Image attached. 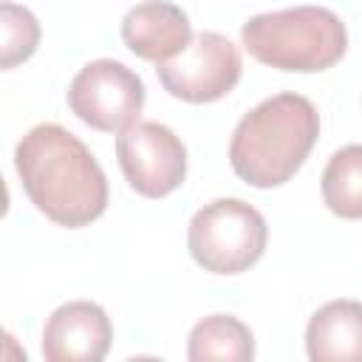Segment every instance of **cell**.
Masks as SVG:
<instances>
[{"instance_id":"1","label":"cell","mask_w":362,"mask_h":362,"mask_svg":"<svg viewBox=\"0 0 362 362\" xmlns=\"http://www.w3.org/2000/svg\"><path fill=\"white\" fill-rule=\"evenodd\" d=\"M14 167L28 201L57 226L82 229L107 209L105 170L62 124H34L14 147Z\"/></svg>"},{"instance_id":"2","label":"cell","mask_w":362,"mask_h":362,"mask_svg":"<svg viewBox=\"0 0 362 362\" xmlns=\"http://www.w3.org/2000/svg\"><path fill=\"white\" fill-rule=\"evenodd\" d=\"M317 136L320 113L314 102L294 90H283L255 105L235 124L229 164L249 187H283L305 164Z\"/></svg>"},{"instance_id":"3","label":"cell","mask_w":362,"mask_h":362,"mask_svg":"<svg viewBox=\"0 0 362 362\" xmlns=\"http://www.w3.org/2000/svg\"><path fill=\"white\" fill-rule=\"evenodd\" d=\"M243 48L263 65L291 74H314L337 65L348 51V28L331 8L294 6L263 11L243 23Z\"/></svg>"},{"instance_id":"4","label":"cell","mask_w":362,"mask_h":362,"mask_svg":"<svg viewBox=\"0 0 362 362\" xmlns=\"http://www.w3.org/2000/svg\"><path fill=\"white\" fill-rule=\"evenodd\" d=\"M266 243V218L243 198H215L204 204L187 229L192 260L212 274H240L252 269L263 257Z\"/></svg>"},{"instance_id":"5","label":"cell","mask_w":362,"mask_h":362,"mask_svg":"<svg viewBox=\"0 0 362 362\" xmlns=\"http://www.w3.org/2000/svg\"><path fill=\"white\" fill-rule=\"evenodd\" d=\"M164 90L189 105H209L223 99L243 74L238 45L218 31H198L170 59L156 65Z\"/></svg>"},{"instance_id":"6","label":"cell","mask_w":362,"mask_h":362,"mask_svg":"<svg viewBox=\"0 0 362 362\" xmlns=\"http://www.w3.org/2000/svg\"><path fill=\"white\" fill-rule=\"evenodd\" d=\"M144 82L119 59H93L68 85L71 113L102 133H122L144 110Z\"/></svg>"},{"instance_id":"7","label":"cell","mask_w":362,"mask_h":362,"mask_svg":"<svg viewBox=\"0 0 362 362\" xmlns=\"http://www.w3.org/2000/svg\"><path fill=\"white\" fill-rule=\"evenodd\" d=\"M124 181L144 198H167L187 178V147L161 122H133L116 136Z\"/></svg>"},{"instance_id":"8","label":"cell","mask_w":362,"mask_h":362,"mask_svg":"<svg viewBox=\"0 0 362 362\" xmlns=\"http://www.w3.org/2000/svg\"><path fill=\"white\" fill-rule=\"evenodd\" d=\"M110 342V317L90 300L62 303L42 328V356L48 362H99L107 356Z\"/></svg>"},{"instance_id":"9","label":"cell","mask_w":362,"mask_h":362,"mask_svg":"<svg viewBox=\"0 0 362 362\" xmlns=\"http://www.w3.org/2000/svg\"><path fill=\"white\" fill-rule=\"evenodd\" d=\"M122 40L139 59L158 65L175 57L192 40V25L181 6L167 0H147L122 17Z\"/></svg>"},{"instance_id":"10","label":"cell","mask_w":362,"mask_h":362,"mask_svg":"<svg viewBox=\"0 0 362 362\" xmlns=\"http://www.w3.org/2000/svg\"><path fill=\"white\" fill-rule=\"evenodd\" d=\"M305 354L311 362H362V303L320 305L305 325Z\"/></svg>"},{"instance_id":"11","label":"cell","mask_w":362,"mask_h":362,"mask_svg":"<svg viewBox=\"0 0 362 362\" xmlns=\"http://www.w3.org/2000/svg\"><path fill=\"white\" fill-rule=\"evenodd\" d=\"M192 362H249L255 356V337L246 322L232 314H209L198 320L187 339Z\"/></svg>"},{"instance_id":"12","label":"cell","mask_w":362,"mask_h":362,"mask_svg":"<svg viewBox=\"0 0 362 362\" xmlns=\"http://www.w3.org/2000/svg\"><path fill=\"white\" fill-rule=\"evenodd\" d=\"M320 189L337 218L362 221V144H345L328 158Z\"/></svg>"},{"instance_id":"13","label":"cell","mask_w":362,"mask_h":362,"mask_svg":"<svg viewBox=\"0 0 362 362\" xmlns=\"http://www.w3.org/2000/svg\"><path fill=\"white\" fill-rule=\"evenodd\" d=\"M37 17L17 3H0V68H14L34 57L40 45Z\"/></svg>"}]
</instances>
